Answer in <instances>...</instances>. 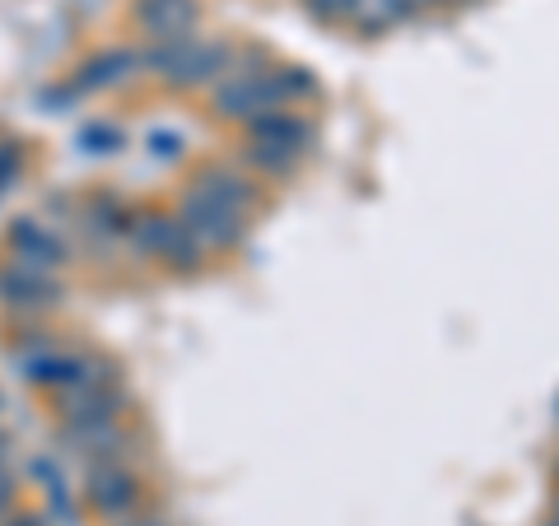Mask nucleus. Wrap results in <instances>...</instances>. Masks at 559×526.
<instances>
[{
  "label": "nucleus",
  "instance_id": "nucleus-5",
  "mask_svg": "<svg viewBox=\"0 0 559 526\" xmlns=\"http://www.w3.org/2000/svg\"><path fill=\"white\" fill-rule=\"evenodd\" d=\"M131 238H135L140 252L159 256V261H168V266H178V271H197L201 256H205L201 242L187 234V224L168 219V215H135L131 219Z\"/></svg>",
  "mask_w": 559,
  "mask_h": 526
},
{
  "label": "nucleus",
  "instance_id": "nucleus-17",
  "mask_svg": "<svg viewBox=\"0 0 559 526\" xmlns=\"http://www.w3.org/2000/svg\"><path fill=\"white\" fill-rule=\"evenodd\" d=\"M10 526H43V522H38V517H28V513H24V517H10Z\"/></svg>",
  "mask_w": 559,
  "mask_h": 526
},
{
  "label": "nucleus",
  "instance_id": "nucleus-4",
  "mask_svg": "<svg viewBox=\"0 0 559 526\" xmlns=\"http://www.w3.org/2000/svg\"><path fill=\"white\" fill-rule=\"evenodd\" d=\"M84 499L98 517L121 522L135 517L140 507V476L131 470V462H90V476H84Z\"/></svg>",
  "mask_w": 559,
  "mask_h": 526
},
{
  "label": "nucleus",
  "instance_id": "nucleus-1",
  "mask_svg": "<svg viewBox=\"0 0 559 526\" xmlns=\"http://www.w3.org/2000/svg\"><path fill=\"white\" fill-rule=\"evenodd\" d=\"M150 70L178 89H197V84H215L229 75L234 65V47L229 43H201L197 33L191 38H173V43H150Z\"/></svg>",
  "mask_w": 559,
  "mask_h": 526
},
{
  "label": "nucleus",
  "instance_id": "nucleus-2",
  "mask_svg": "<svg viewBox=\"0 0 559 526\" xmlns=\"http://www.w3.org/2000/svg\"><path fill=\"white\" fill-rule=\"evenodd\" d=\"M178 219L187 224V234L197 238L201 248H210V252H229V248H238V242H242V234H248L242 210L229 205V201H219V196H210V191H201V187L182 191Z\"/></svg>",
  "mask_w": 559,
  "mask_h": 526
},
{
  "label": "nucleus",
  "instance_id": "nucleus-13",
  "mask_svg": "<svg viewBox=\"0 0 559 526\" xmlns=\"http://www.w3.org/2000/svg\"><path fill=\"white\" fill-rule=\"evenodd\" d=\"M14 494H20V480H14V466L0 462V517L14 507Z\"/></svg>",
  "mask_w": 559,
  "mask_h": 526
},
{
  "label": "nucleus",
  "instance_id": "nucleus-11",
  "mask_svg": "<svg viewBox=\"0 0 559 526\" xmlns=\"http://www.w3.org/2000/svg\"><path fill=\"white\" fill-rule=\"evenodd\" d=\"M135 65H140V57H135V51H127V47L98 51V57H94L90 65H84V84L112 89V84H121V80H131V75H135Z\"/></svg>",
  "mask_w": 559,
  "mask_h": 526
},
{
  "label": "nucleus",
  "instance_id": "nucleus-15",
  "mask_svg": "<svg viewBox=\"0 0 559 526\" xmlns=\"http://www.w3.org/2000/svg\"><path fill=\"white\" fill-rule=\"evenodd\" d=\"M117 526H168L164 517H154V513H135V517H121Z\"/></svg>",
  "mask_w": 559,
  "mask_h": 526
},
{
  "label": "nucleus",
  "instance_id": "nucleus-3",
  "mask_svg": "<svg viewBox=\"0 0 559 526\" xmlns=\"http://www.w3.org/2000/svg\"><path fill=\"white\" fill-rule=\"evenodd\" d=\"M271 108H280V89H275V70H266L261 57H252V65L229 70L215 84V112L224 121H252Z\"/></svg>",
  "mask_w": 559,
  "mask_h": 526
},
{
  "label": "nucleus",
  "instance_id": "nucleus-16",
  "mask_svg": "<svg viewBox=\"0 0 559 526\" xmlns=\"http://www.w3.org/2000/svg\"><path fill=\"white\" fill-rule=\"evenodd\" d=\"M10 447H14V443H10V433L0 429V462H10Z\"/></svg>",
  "mask_w": 559,
  "mask_h": 526
},
{
  "label": "nucleus",
  "instance_id": "nucleus-9",
  "mask_svg": "<svg viewBox=\"0 0 559 526\" xmlns=\"http://www.w3.org/2000/svg\"><path fill=\"white\" fill-rule=\"evenodd\" d=\"M10 248L20 252V261H33V266H43V271H57L61 266V238L57 234H47L43 224H33V219H14L10 224Z\"/></svg>",
  "mask_w": 559,
  "mask_h": 526
},
{
  "label": "nucleus",
  "instance_id": "nucleus-7",
  "mask_svg": "<svg viewBox=\"0 0 559 526\" xmlns=\"http://www.w3.org/2000/svg\"><path fill=\"white\" fill-rule=\"evenodd\" d=\"M135 24L150 43L191 38V28H197V0H135Z\"/></svg>",
  "mask_w": 559,
  "mask_h": 526
},
{
  "label": "nucleus",
  "instance_id": "nucleus-8",
  "mask_svg": "<svg viewBox=\"0 0 559 526\" xmlns=\"http://www.w3.org/2000/svg\"><path fill=\"white\" fill-rule=\"evenodd\" d=\"M248 140H261V145H280V150H289V154H304L308 140H312V127H308L299 112L271 108V112H261V117L248 121Z\"/></svg>",
  "mask_w": 559,
  "mask_h": 526
},
{
  "label": "nucleus",
  "instance_id": "nucleus-18",
  "mask_svg": "<svg viewBox=\"0 0 559 526\" xmlns=\"http://www.w3.org/2000/svg\"><path fill=\"white\" fill-rule=\"evenodd\" d=\"M415 5H439V0H411V10H415Z\"/></svg>",
  "mask_w": 559,
  "mask_h": 526
},
{
  "label": "nucleus",
  "instance_id": "nucleus-12",
  "mask_svg": "<svg viewBox=\"0 0 559 526\" xmlns=\"http://www.w3.org/2000/svg\"><path fill=\"white\" fill-rule=\"evenodd\" d=\"M299 159H304V154H289L280 145H261V140H252V145H248V164L261 168V172H289Z\"/></svg>",
  "mask_w": 559,
  "mask_h": 526
},
{
  "label": "nucleus",
  "instance_id": "nucleus-6",
  "mask_svg": "<svg viewBox=\"0 0 559 526\" xmlns=\"http://www.w3.org/2000/svg\"><path fill=\"white\" fill-rule=\"evenodd\" d=\"M0 298L10 308H47L51 298H61L57 271H43L33 261H14V266H0Z\"/></svg>",
  "mask_w": 559,
  "mask_h": 526
},
{
  "label": "nucleus",
  "instance_id": "nucleus-10",
  "mask_svg": "<svg viewBox=\"0 0 559 526\" xmlns=\"http://www.w3.org/2000/svg\"><path fill=\"white\" fill-rule=\"evenodd\" d=\"M197 187L210 191V196L238 205V210L257 201V187L242 178V168H234V164H210V168H201V172H197Z\"/></svg>",
  "mask_w": 559,
  "mask_h": 526
},
{
  "label": "nucleus",
  "instance_id": "nucleus-14",
  "mask_svg": "<svg viewBox=\"0 0 559 526\" xmlns=\"http://www.w3.org/2000/svg\"><path fill=\"white\" fill-rule=\"evenodd\" d=\"M312 14H322V20H336V14H359V0H308Z\"/></svg>",
  "mask_w": 559,
  "mask_h": 526
}]
</instances>
